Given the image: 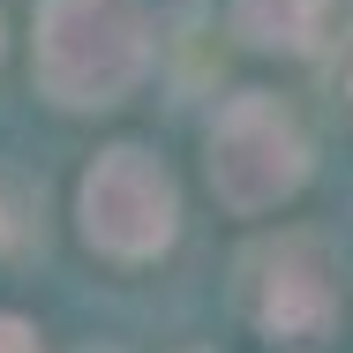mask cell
Wrapping results in <instances>:
<instances>
[{
	"label": "cell",
	"instance_id": "obj_1",
	"mask_svg": "<svg viewBox=\"0 0 353 353\" xmlns=\"http://www.w3.org/2000/svg\"><path fill=\"white\" fill-rule=\"evenodd\" d=\"M150 68V23L136 0H38L30 75L61 113H105Z\"/></svg>",
	"mask_w": 353,
	"mask_h": 353
},
{
	"label": "cell",
	"instance_id": "obj_5",
	"mask_svg": "<svg viewBox=\"0 0 353 353\" xmlns=\"http://www.w3.org/2000/svg\"><path fill=\"white\" fill-rule=\"evenodd\" d=\"M225 15H233L241 46H256V53H316L331 0H233Z\"/></svg>",
	"mask_w": 353,
	"mask_h": 353
},
{
	"label": "cell",
	"instance_id": "obj_2",
	"mask_svg": "<svg viewBox=\"0 0 353 353\" xmlns=\"http://www.w3.org/2000/svg\"><path fill=\"white\" fill-rule=\"evenodd\" d=\"M203 173H211V188H218L225 211H248V218L279 211L285 196L308 181V136H301V121L285 113L279 98L241 90V98L211 121Z\"/></svg>",
	"mask_w": 353,
	"mask_h": 353
},
{
	"label": "cell",
	"instance_id": "obj_4",
	"mask_svg": "<svg viewBox=\"0 0 353 353\" xmlns=\"http://www.w3.org/2000/svg\"><path fill=\"white\" fill-rule=\"evenodd\" d=\"M241 308L271 346H323L339 323V263L323 241L308 233H279L263 248H248L241 263Z\"/></svg>",
	"mask_w": 353,
	"mask_h": 353
},
{
	"label": "cell",
	"instance_id": "obj_6",
	"mask_svg": "<svg viewBox=\"0 0 353 353\" xmlns=\"http://www.w3.org/2000/svg\"><path fill=\"white\" fill-rule=\"evenodd\" d=\"M0 353H38V331L23 316H0Z\"/></svg>",
	"mask_w": 353,
	"mask_h": 353
},
{
	"label": "cell",
	"instance_id": "obj_3",
	"mask_svg": "<svg viewBox=\"0 0 353 353\" xmlns=\"http://www.w3.org/2000/svg\"><path fill=\"white\" fill-rule=\"evenodd\" d=\"M75 218H83V241H90L98 256L150 263V256L173 248L181 196H173V173H165L150 150L121 143V150H105V158L83 173V188H75Z\"/></svg>",
	"mask_w": 353,
	"mask_h": 353
}]
</instances>
